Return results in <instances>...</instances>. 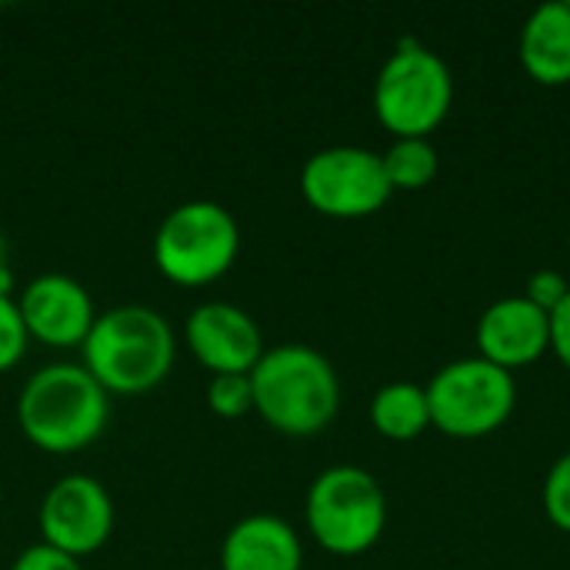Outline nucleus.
<instances>
[{"label":"nucleus","mask_w":570,"mask_h":570,"mask_svg":"<svg viewBox=\"0 0 570 570\" xmlns=\"http://www.w3.org/2000/svg\"><path fill=\"white\" fill-rule=\"evenodd\" d=\"M177 361V337L164 314L144 304H120L97 314L80 364L107 394H147L167 381Z\"/></svg>","instance_id":"1"},{"label":"nucleus","mask_w":570,"mask_h":570,"mask_svg":"<svg viewBox=\"0 0 570 570\" xmlns=\"http://www.w3.org/2000/svg\"><path fill=\"white\" fill-rule=\"evenodd\" d=\"M110 421V394L83 364L57 361L37 367L17 394L20 434L43 454L90 448Z\"/></svg>","instance_id":"2"},{"label":"nucleus","mask_w":570,"mask_h":570,"mask_svg":"<svg viewBox=\"0 0 570 570\" xmlns=\"http://www.w3.org/2000/svg\"><path fill=\"white\" fill-rule=\"evenodd\" d=\"M250 384L261 421L287 438L321 434L341 407V381L334 364L307 344L267 347L250 371Z\"/></svg>","instance_id":"3"},{"label":"nucleus","mask_w":570,"mask_h":570,"mask_svg":"<svg viewBox=\"0 0 570 570\" xmlns=\"http://www.w3.org/2000/svg\"><path fill=\"white\" fill-rule=\"evenodd\" d=\"M304 521L327 554L357 558L367 554L387 528V494L371 471L334 464L311 481Z\"/></svg>","instance_id":"4"},{"label":"nucleus","mask_w":570,"mask_h":570,"mask_svg":"<svg viewBox=\"0 0 570 570\" xmlns=\"http://www.w3.org/2000/svg\"><path fill=\"white\" fill-rule=\"evenodd\" d=\"M240 257V224L217 200L177 204L154 234V267L177 287H207Z\"/></svg>","instance_id":"5"},{"label":"nucleus","mask_w":570,"mask_h":570,"mask_svg":"<svg viewBox=\"0 0 570 570\" xmlns=\"http://www.w3.org/2000/svg\"><path fill=\"white\" fill-rule=\"evenodd\" d=\"M454 104V77L441 53L407 37L394 47L374 80L377 124L397 137H428Z\"/></svg>","instance_id":"6"},{"label":"nucleus","mask_w":570,"mask_h":570,"mask_svg":"<svg viewBox=\"0 0 570 570\" xmlns=\"http://www.w3.org/2000/svg\"><path fill=\"white\" fill-rule=\"evenodd\" d=\"M431 424L458 441H478L508 424L518 404L514 374L484 361L461 357L444 364L428 384Z\"/></svg>","instance_id":"7"},{"label":"nucleus","mask_w":570,"mask_h":570,"mask_svg":"<svg viewBox=\"0 0 570 570\" xmlns=\"http://www.w3.org/2000/svg\"><path fill=\"white\" fill-rule=\"evenodd\" d=\"M304 200L334 220H361L377 214L391 200V184L381 154L367 147H324L311 154L301 167Z\"/></svg>","instance_id":"8"},{"label":"nucleus","mask_w":570,"mask_h":570,"mask_svg":"<svg viewBox=\"0 0 570 570\" xmlns=\"http://www.w3.org/2000/svg\"><path fill=\"white\" fill-rule=\"evenodd\" d=\"M40 541L70 554H97L114 534V498L90 474H63L53 481L37 511Z\"/></svg>","instance_id":"9"},{"label":"nucleus","mask_w":570,"mask_h":570,"mask_svg":"<svg viewBox=\"0 0 570 570\" xmlns=\"http://www.w3.org/2000/svg\"><path fill=\"white\" fill-rule=\"evenodd\" d=\"M187 347L200 367L214 374H250L264 357V334L257 321L227 301H204L187 317Z\"/></svg>","instance_id":"10"},{"label":"nucleus","mask_w":570,"mask_h":570,"mask_svg":"<svg viewBox=\"0 0 570 570\" xmlns=\"http://www.w3.org/2000/svg\"><path fill=\"white\" fill-rule=\"evenodd\" d=\"M23 327L30 341L47 347H80L97 321L87 287L67 274H40L17 297Z\"/></svg>","instance_id":"11"},{"label":"nucleus","mask_w":570,"mask_h":570,"mask_svg":"<svg viewBox=\"0 0 570 570\" xmlns=\"http://www.w3.org/2000/svg\"><path fill=\"white\" fill-rule=\"evenodd\" d=\"M551 351V317L524 294L494 301L478 321V357L521 371Z\"/></svg>","instance_id":"12"},{"label":"nucleus","mask_w":570,"mask_h":570,"mask_svg":"<svg viewBox=\"0 0 570 570\" xmlns=\"http://www.w3.org/2000/svg\"><path fill=\"white\" fill-rule=\"evenodd\" d=\"M304 548L297 531L274 514L240 518L220 544V570H301Z\"/></svg>","instance_id":"13"},{"label":"nucleus","mask_w":570,"mask_h":570,"mask_svg":"<svg viewBox=\"0 0 570 570\" xmlns=\"http://www.w3.org/2000/svg\"><path fill=\"white\" fill-rule=\"evenodd\" d=\"M521 67L544 87L570 83V0L541 3L521 27Z\"/></svg>","instance_id":"14"},{"label":"nucleus","mask_w":570,"mask_h":570,"mask_svg":"<svg viewBox=\"0 0 570 570\" xmlns=\"http://www.w3.org/2000/svg\"><path fill=\"white\" fill-rule=\"evenodd\" d=\"M371 424L381 438L387 441H414L421 438L431 424V404H428V387L411 384V381H394L384 384L374 401H371Z\"/></svg>","instance_id":"15"},{"label":"nucleus","mask_w":570,"mask_h":570,"mask_svg":"<svg viewBox=\"0 0 570 570\" xmlns=\"http://www.w3.org/2000/svg\"><path fill=\"white\" fill-rule=\"evenodd\" d=\"M381 160L391 190H424L441 174L438 147L428 137H397Z\"/></svg>","instance_id":"16"},{"label":"nucleus","mask_w":570,"mask_h":570,"mask_svg":"<svg viewBox=\"0 0 570 570\" xmlns=\"http://www.w3.org/2000/svg\"><path fill=\"white\" fill-rule=\"evenodd\" d=\"M207 407L217 417H244L254 411V384L250 374H214L207 381Z\"/></svg>","instance_id":"17"},{"label":"nucleus","mask_w":570,"mask_h":570,"mask_svg":"<svg viewBox=\"0 0 570 570\" xmlns=\"http://www.w3.org/2000/svg\"><path fill=\"white\" fill-rule=\"evenodd\" d=\"M27 327H23V317H20V307H17V297L10 294H0V374L17 367L27 354Z\"/></svg>","instance_id":"18"},{"label":"nucleus","mask_w":570,"mask_h":570,"mask_svg":"<svg viewBox=\"0 0 570 570\" xmlns=\"http://www.w3.org/2000/svg\"><path fill=\"white\" fill-rule=\"evenodd\" d=\"M544 514L548 521L570 534V451H564L544 478Z\"/></svg>","instance_id":"19"},{"label":"nucleus","mask_w":570,"mask_h":570,"mask_svg":"<svg viewBox=\"0 0 570 570\" xmlns=\"http://www.w3.org/2000/svg\"><path fill=\"white\" fill-rule=\"evenodd\" d=\"M568 294H570L568 277H564L561 271H551V267H544V271L531 274V281H528V287H524V297H528L531 304H538L544 314H551V311H554Z\"/></svg>","instance_id":"20"},{"label":"nucleus","mask_w":570,"mask_h":570,"mask_svg":"<svg viewBox=\"0 0 570 570\" xmlns=\"http://www.w3.org/2000/svg\"><path fill=\"white\" fill-rule=\"evenodd\" d=\"M10 570H83V568H80V561H77V558H70V554H63V551H57V548H50V544L37 541V544L23 548V551L13 558Z\"/></svg>","instance_id":"21"},{"label":"nucleus","mask_w":570,"mask_h":570,"mask_svg":"<svg viewBox=\"0 0 570 570\" xmlns=\"http://www.w3.org/2000/svg\"><path fill=\"white\" fill-rule=\"evenodd\" d=\"M548 317H551V351L570 371V294Z\"/></svg>","instance_id":"22"},{"label":"nucleus","mask_w":570,"mask_h":570,"mask_svg":"<svg viewBox=\"0 0 570 570\" xmlns=\"http://www.w3.org/2000/svg\"><path fill=\"white\" fill-rule=\"evenodd\" d=\"M7 267V240H3V234H0V271Z\"/></svg>","instance_id":"23"}]
</instances>
